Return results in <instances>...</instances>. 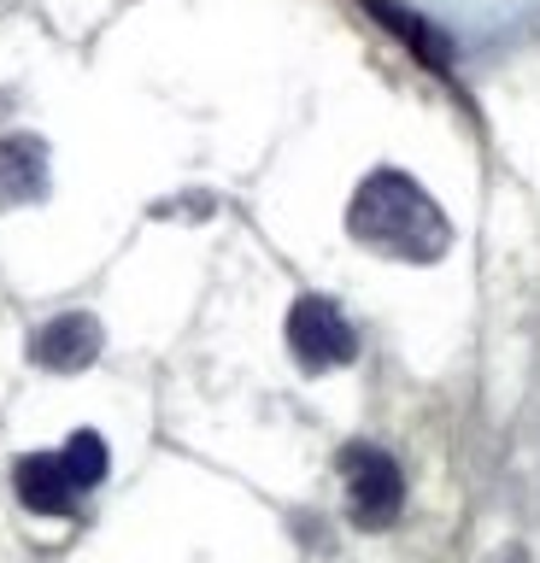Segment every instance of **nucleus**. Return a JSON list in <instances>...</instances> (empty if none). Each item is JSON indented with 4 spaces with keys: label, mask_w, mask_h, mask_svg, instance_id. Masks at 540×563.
Returning a JSON list of instances; mask_svg holds the SVG:
<instances>
[{
    "label": "nucleus",
    "mask_w": 540,
    "mask_h": 563,
    "mask_svg": "<svg viewBox=\"0 0 540 563\" xmlns=\"http://www.w3.org/2000/svg\"><path fill=\"white\" fill-rule=\"evenodd\" d=\"M59 457H65V475L77 482V493L100 487V482H107V470H112V452H107V440H100L95 429H77L59 446Z\"/></svg>",
    "instance_id": "nucleus-8"
},
{
    "label": "nucleus",
    "mask_w": 540,
    "mask_h": 563,
    "mask_svg": "<svg viewBox=\"0 0 540 563\" xmlns=\"http://www.w3.org/2000/svg\"><path fill=\"white\" fill-rule=\"evenodd\" d=\"M47 194V141L7 135L0 141V206H36Z\"/></svg>",
    "instance_id": "nucleus-6"
},
{
    "label": "nucleus",
    "mask_w": 540,
    "mask_h": 563,
    "mask_svg": "<svg viewBox=\"0 0 540 563\" xmlns=\"http://www.w3.org/2000/svg\"><path fill=\"white\" fill-rule=\"evenodd\" d=\"M346 235L399 264H434L452 246V218L411 170L376 165L346 200Z\"/></svg>",
    "instance_id": "nucleus-1"
},
{
    "label": "nucleus",
    "mask_w": 540,
    "mask_h": 563,
    "mask_svg": "<svg viewBox=\"0 0 540 563\" xmlns=\"http://www.w3.org/2000/svg\"><path fill=\"white\" fill-rule=\"evenodd\" d=\"M341 482H346V505H353L359 528H388L406 510V475H399L394 452L371 446V440L341 446Z\"/></svg>",
    "instance_id": "nucleus-3"
},
{
    "label": "nucleus",
    "mask_w": 540,
    "mask_h": 563,
    "mask_svg": "<svg viewBox=\"0 0 540 563\" xmlns=\"http://www.w3.org/2000/svg\"><path fill=\"white\" fill-rule=\"evenodd\" d=\"M288 352L306 376H323V369H341L359 358V329L346 323V311L323 294H300L288 311Z\"/></svg>",
    "instance_id": "nucleus-2"
},
{
    "label": "nucleus",
    "mask_w": 540,
    "mask_h": 563,
    "mask_svg": "<svg viewBox=\"0 0 540 563\" xmlns=\"http://www.w3.org/2000/svg\"><path fill=\"white\" fill-rule=\"evenodd\" d=\"M100 341L107 334H100V323L89 311H65L30 334V358L42 369H54V376H77V369H89L100 358Z\"/></svg>",
    "instance_id": "nucleus-4"
},
{
    "label": "nucleus",
    "mask_w": 540,
    "mask_h": 563,
    "mask_svg": "<svg viewBox=\"0 0 540 563\" xmlns=\"http://www.w3.org/2000/svg\"><path fill=\"white\" fill-rule=\"evenodd\" d=\"M364 12L376 18L382 30H394L399 42L411 47V59H423L429 70H452V42H447V30H434L429 18H417V12H406V7H394V0H364Z\"/></svg>",
    "instance_id": "nucleus-7"
},
{
    "label": "nucleus",
    "mask_w": 540,
    "mask_h": 563,
    "mask_svg": "<svg viewBox=\"0 0 540 563\" xmlns=\"http://www.w3.org/2000/svg\"><path fill=\"white\" fill-rule=\"evenodd\" d=\"M12 487H19V505L36 517H71L77 510V482L65 475L59 452H24L12 464Z\"/></svg>",
    "instance_id": "nucleus-5"
}]
</instances>
